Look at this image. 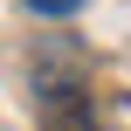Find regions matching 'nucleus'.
I'll use <instances>...</instances> for the list:
<instances>
[{"mask_svg":"<svg viewBox=\"0 0 131 131\" xmlns=\"http://www.w3.org/2000/svg\"><path fill=\"white\" fill-rule=\"evenodd\" d=\"M48 117H41V131H90V97L76 90V97H55V104H41Z\"/></svg>","mask_w":131,"mask_h":131,"instance_id":"nucleus-1","label":"nucleus"},{"mask_svg":"<svg viewBox=\"0 0 131 131\" xmlns=\"http://www.w3.org/2000/svg\"><path fill=\"white\" fill-rule=\"evenodd\" d=\"M21 7H28V14H41V21H69L83 0H21Z\"/></svg>","mask_w":131,"mask_h":131,"instance_id":"nucleus-2","label":"nucleus"}]
</instances>
